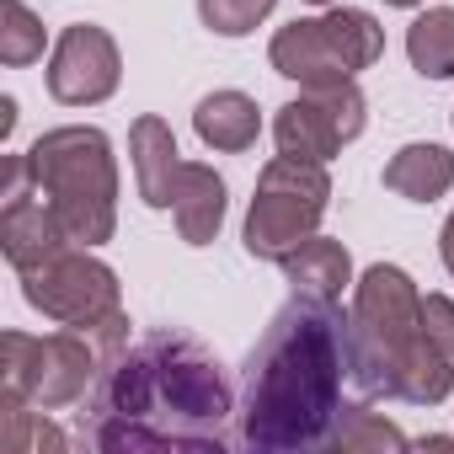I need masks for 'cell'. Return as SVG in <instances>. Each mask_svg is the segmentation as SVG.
Segmentation results:
<instances>
[{
    "label": "cell",
    "instance_id": "cell-1",
    "mask_svg": "<svg viewBox=\"0 0 454 454\" xmlns=\"http://www.w3.org/2000/svg\"><path fill=\"white\" fill-rule=\"evenodd\" d=\"M91 443L134 449H231L236 390L219 358L187 332H150L102 348L91 390Z\"/></svg>",
    "mask_w": 454,
    "mask_h": 454
},
{
    "label": "cell",
    "instance_id": "cell-2",
    "mask_svg": "<svg viewBox=\"0 0 454 454\" xmlns=\"http://www.w3.org/2000/svg\"><path fill=\"white\" fill-rule=\"evenodd\" d=\"M348 380H353V358H348L342 300L294 294L247 358L241 443L257 454L326 449V433L348 406L342 401Z\"/></svg>",
    "mask_w": 454,
    "mask_h": 454
},
{
    "label": "cell",
    "instance_id": "cell-3",
    "mask_svg": "<svg viewBox=\"0 0 454 454\" xmlns=\"http://www.w3.org/2000/svg\"><path fill=\"white\" fill-rule=\"evenodd\" d=\"M353 385L374 401L438 406L454 395V358L422 332V294L395 262H374L353 284L348 310Z\"/></svg>",
    "mask_w": 454,
    "mask_h": 454
},
{
    "label": "cell",
    "instance_id": "cell-4",
    "mask_svg": "<svg viewBox=\"0 0 454 454\" xmlns=\"http://www.w3.org/2000/svg\"><path fill=\"white\" fill-rule=\"evenodd\" d=\"M27 176L54 203L75 247H102L118 231V160L97 123H65L27 145Z\"/></svg>",
    "mask_w": 454,
    "mask_h": 454
},
{
    "label": "cell",
    "instance_id": "cell-5",
    "mask_svg": "<svg viewBox=\"0 0 454 454\" xmlns=\"http://www.w3.org/2000/svg\"><path fill=\"white\" fill-rule=\"evenodd\" d=\"M380 54H385V27L358 6H332L321 17H300V22L278 27L268 43L273 70L300 86L358 81V70H369Z\"/></svg>",
    "mask_w": 454,
    "mask_h": 454
},
{
    "label": "cell",
    "instance_id": "cell-6",
    "mask_svg": "<svg viewBox=\"0 0 454 454\" xmlns=\"http://www.w3.org/2000/svg\"><path fill=\"white\" fill-rule=\"evenodd\" d=\"M332 203V176L321 160H294V155H273L257 176L252 208H247V252L262 262H284L289 252H300L310 236H321V219Z\"/></svg>",
    "mask_w": 454,
    "mask_h": 454
},
{
    "label": "cell",
    "instance_id": "cell-7",
    "mask_svg": "<svg viewBox=\"0 0 454 454\" xmlns=\"http://www.w3.org/2000/svg\"><path fill=\"white\" fill-rule=\"evenodd\" d=\"M17 278H22V300L38 316L59 321L70 332H86L102 348L123 342V332H129L123 289H118V273L102 257H91V247H81V252L65 247L59 257H49L33 273H17Z\"/></svg>",
    "mask_w": 454,
    "mask_h": 454
},
{
    "label": "cell",
    "instance_id": "cell-8",
    "mask_svg": "<svg viewBox=\"0 0 454 454\" xmlns=\"http://www.w3.org/2000/svg\"><path fill=\"white\" fill-rule=\"evenodd\" d=\"M97 380V353L86 342V332H6L0 337V390H17L22 401L59 411L75 406Z\"/></svg>",
    "mask_w": 454,
    "mask_h": 454
},
{
    "label": "cell",
    "instance_id": "cell-9",
    "mask_svg": "<svg viewBox=\"0 0 454 454\" xmlns=\"http://www.w3.org/2000/svg\"><path fill=\"white\" fill-rule=\"evenodd\" d=\"M369 123V102L358 91V81H337V86H305L294 102L278 107L273 118V139L278 155L294 160H332L342 155V145H353Z\"/></svg>",
    "mask_w": 454,
    "mask_h": 454
},
{
    "label": "cell",
    "instance_id": "cell-10",
    "mask_svg": "<svg viewBox=\"0 0 454 454\" xmlns=\"http://www.w3.org/2000/svg\"><path fill=\"white\" fill-rule=\"evenodd\" d=\"M6 203H0V252H6V262L17 273H33L43 268L49 257H59L70 241V231L59 224L54 203L33 187L27 176V155H12L6 160V192H0Z\"/></svg>",
    "mask_w": 454,
    "mask_h": 454
},
{
    "label": "cell",
    "instance_id": "cell-11",
    "mask_svg": "<svg viewBox=\"0 0 454 454\" xmlns=\"http://www.w3.org/2000/svg\"><path fill=\"white\" fill-rule=\"evenodd\" d=\"M118 81H123V54L107 27L75 22L54 38V54H49V97L54 102L97 107L118 91Z\"/></svg>",
    "mask_w": 454,
    "mask_h": 454
},
{
    "label": "cell",
    "instance_id": "cell-12",
    "mask_svg": "<svg viewBox=\"0 0 454 454\" xmlns=\"http://www.w3.org/2000/svg\"><path fill=\"white\" fill-rule=\"evenodd\" d=\"M129 155H134V182H139V198L150 208H171L176 203V182H182V150H176V134L166 118L145 113L134 118L129 129Z\"/></svg>",
    "mask_w": 454,
    "mask_h": 454
},
{
    "label": "cell",
    "instance_id": "cell-13",
    "mask_svg": "<svg viewBox=\"0 0 454 454\" xmlns=\"http://www.w3.org/2000/svg\"><path fill=\"white\" fill-rule=\"evenodd\" d=\"M192 134L219 150V155H241L257 145L262 134V113L247 91H208L198 107H192Z\"/></svg>",
    "mask_w": 454,
    "mask_h": 454
},
{
    "label": "cell",
    "instance_id": "cell-14",
    "mask_svg": "<svg viewBox=\"0 0 454 454\" xmlns=\"http://www.w3.org/2000/svg\"><path fill=\"white\" fill-rule=\"evenodd\" d=\"M278 268H284L289 289H294V294H310V300H342V294L358 284L348 247L332 241V236H310V241H305L300 252H289Z\"/></svg>",
    "mask_w": 454,
    "mask_h": 454
},
{
    "label": "cell",
    "instance_id": "cell-15",
    "mask_svg": "<svg viewBox=\"0 0 454 454\" xmlns=\"http://www.w3.org/2000/svg\"><path fill=\"white\" fill-rule=\"evenodd\" d=\"M176 231L187 247H208L219 236V224H224V176L203 160H187L182 166V182H176Z\"/></svg>",
    "mask_w": 454,
    "mask_h": 454
},
{
    "label": "cell",
    "instance_id": "cell-16",
    "mask_svg": "<svg viewBox=\"0 0 454 454\" xmlns=\"http://www.w3.org/2000/svg\"><path fill=\"white\" fill-rule=\"evenodd\" d=\"M385 187L406 203H433L454 187V155L443 145H401L385 160Z\"/></svg>",
    "mask_w": 454,
    "mask_h": 454
},
{
    "label": "cell",
    "instance_id": "cell-17",
    "mask_svg": "<svg viewBox=\"0 0 454 454\" xmlns=\"http://www.w3.org/2000/svg\"><path fill=\"white\" fill-rule=\"evenodd\" d=\"M406 59L422 81H454V6H427L406 27Z\"/></svg>",
    "mask_w": 454,
    "mask_h": 454
},
{
    "label": "cell",
    "instance_id": "cell-18",
    "mask_svg": "<svg viewBox=\"0 0 454 454\" xmlns=\"http://www.w3.org/2000/svg\"><path fill=\"white\" fill-rule=\"evenodd\" d=\"M0 449L6 454H65L70 438L43 417V406L22 401L17 390H0Z\"/></svg>",
    "mask_w": 454,
    "mask_h": 454
},
{
    "label": "cell",
    "instance_id": "cell-19",
    "mask_svg": "<svg viewBox=\"0 0 454 454\" xmlns=\"http://www.w3.org/2000/svg\"><path fill=\"white\" fill-rule=\"evenodd\" d=\"M326 449H342V454H401V449H411V438L395 427V422H385L380 411H369V406H342L337 411V422H332V433H326Z\"/></svg>",
    "mask_w": 454,
    "mask_h": 454
},
{
    "label": "cell",
    "instance_id": "cell-20",
    "mask_svg": "<svg viewBox=\"0 0 454 454\" xmlns=\"http://www.w3.org/2000/svg\"><path fill=\"white\" fill-rule=\"evenodd\" d=\"M43 22L22 6V0H0V65H38L43 59Z\"/></svg>",
    "mask_w": 454,
    "mask_h": 454
},
{
    "label": "cell",
    "instance_id": "cell-21",
    "mask_svg": "<svg viewBox=\"0 0 454 454\" xmlns=\"http://www.w3.org/2000/svg\"><path fill=\"white\" fill-rule=\"evenodd\" d=\"M273 6L278 0H198V17L219 38H247L273 17Z\"/></svg>",
    "mask_w": 454,
    "mask_h": 454
},
{
    "label": "cell",
    "instance_id": "cell-22",
    "mask_svg": "<svg viewBox=\"0 0 454 454\" xmlns=\"http://www.w3.org/2000/svg\"><path fill=\"white\" fill-rule=\"evenodd\" d=\"M422 332L454 358V300L449 294H422Z\"/></svg>",
    "mask_w": 454,
    "mask_h": 454
},
{
    "label": "cell",
    "instance_id": "cell-23",
    "mask_svg": "<svg viewBox=\"0 0 454 454\" xmlns=\"http://www.w3.org/2000/svg\"><path fill=\"white\" fill-rule=\"evenodd\" d=\"M438 252H443V268H449V278H454V214L443 219V236H438Z\"/></svg>",
    "mask_w": 454,
    "mask_h": 454
},
{
    "label": "cell",
    "instance_id": "cell-24",
    "mask_svg": "<svg viewBox=\"0 0 454 454\" xmlns=\"http://www.w3.org/2000/svg\"><path fill=\"white\" fill-rule=\"evenodd\" d=\"M12 129H17V102L0 97V139H12Z\"/></svg>",
    "mask_w": 454,
    "mask_h": 454
},
{
    "label": "cell",
    "instance_id": "cell-25",
    "mask_svg": "<svg viewBox=\"0 0 454 454\" xmlns=\"http://www.w3.org/2000/svg\"><path fill=\"white\" fill-rule=\"evenodd\" d=\"M385 6H401V12H411V6H422V0H385Z\"/></svg>",
    "mask_w": 454,
    "mask_h": 454
},
{
    "label": "cell",
    "instance_id": "cell-26",
    "mask_svg": "<svg viewBox=\"0 0 454 454\" xmlns=\"http://www.w3.org/2000/svg\"><path fill=\"white\" fill-rule=\"evenodd\" d=\"M310 6H337V0H310Z\"/></svg>",
    "mask_w": 454,
    "mask_h": 454
}]
</instances>
